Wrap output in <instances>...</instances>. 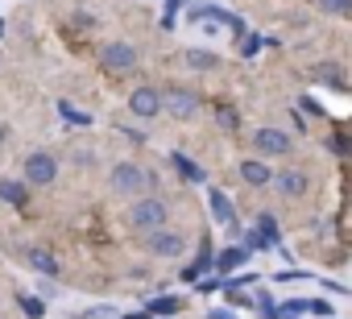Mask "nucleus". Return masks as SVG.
Segmentation results:
<instances>
[{
	"label": "nucleus",
	"mask_w": 352,
	"mask_h": 319,
	"mask_svg": "<svg viewBox=\"0 0 352 319\" xmlns=\"http://www.w3.org/2000/svg\"><path fill=\"white\" fill-rule=\"evenodd\" d=\"M323 13H352V0H319Z\"/></svg>",
	"instance_id": "nucleus-22"
},
{
	"label": "nucleus",
	"mask_w": 352,
	"mask_h": 319,
	"mask_svg": "<svg viewBox=\"0 0 352 319\" xmlns=\"http://www.w3.org/2000/svg\"><path fill=\"white\" fill-rule=\"evenodd\" d=\"M170 162H174V166H179V170H183V179H191V183H199V179H204V170H199V166L191 162V157H183V153H174V157H170Z\"/></svg>",
	"instance_id": "nucleus-15"
},
{
	"label": "nucleus",
	"mask_w": 352,
	"mask_h": 319,
	"mask_svg": "<svg viewBox=\"0 0 352 319\" xmlns=\"http://www.w3.org/2000/svg\"><path fill=\"white\" fill-rule=\"evenodd\" d=\"M179 5H183V0H170V5H166V25H174V13H179Z\"/></svg>",
	"instance_id": "nucleus-25"
},
{
	"label": "nucleus",
	"mask_w": 352,
	"mask_h": 319,
	"mask_svg": "<svg viewBox=\"0 0 352 319\" xmlns=\"http://www.w3.org/2000/svg\"><path fill=\"white\" fill-rule=\"evenodd\" d=\"M153 187V175L145 166H133V162H120L112 170V191L116 195H145Z\"/></svg>",
	"instance_id": "nucleus-1"
},
{
	"label": "nucleus",
	"mask_w": 352,
	"mask_h": 319,
	"mask_svg": "<svg viewBox=\"0 0 352 319\" xmlns=\"http://www.w3.org/2000/svg\"><path fill=\"white\" fill-rule=\"evenodd\" d=\"M17 302H21V311H25L30 319H42V315H46V307H42V298H34V294H21Z\"/></svg>",
	"instance_id": "nucleus-17"
},
{
	"label": "nucleus",
	"mask_w": 352,
	"mask_h": 319,
	"mask_svg": "<svg viewBox=\"0 0 352 319\" xmlns=\"http://www.w3.org/2000/svg\"><path fill=\"white\" fill-rule=\"evenodd\" d=\"M257 232L265 236V245H274V241H278V224H274V216H261V220H257Z\"/></svg>",
	"instance_id": "nucleus-19"
},
{
	"label": "nucleus",
	"mask_w": 352,
	"mask_h": 319,
	"mask_svg": "<svg viewBox=\"0 0 352 319\" xmlns=\"http://www.w3.org/2000/svg\"><path fill=\"white\" fill-rule=\"evenodd\" d=\"M183 58H187V67H191V71H216V67H220V58H216V54H208V50H187Z\"/></svg>",
	"instance_id": "nucleus-12"
},
{
	"label": "nucleus",
	"mask_w": 352,
	"mask_h": 319,
	"mask_svg": "<svg viewBox=\"0 0 352 319\" xmlns=\"http://www.w3.org/2000/svg\"><path fill=\"white\" fill-rule=\"evenodd\" d=\"M212 216H216L220 224H232V204H228L224 191H212Z\"/></svg>",
	"instance_id": "nucleus-14"
},
{
	"label": "nucleus",
	"mask_w": 352,
	"mask_h": 319,
	"mask_svg": "<svg viewBox=\"0 0 352 319\" xmlns=\"http://www.w3.org/2000/svg\"><path fill=\"white\" fill-rule=\"evenodd\" d=\"M282 307H286V311H278V319H298V315L307 311V302H302V298H290V302H282Z\"/></svg>",
	"instance_id": "nucleus-21"
},
{
	"label": "nucleus",
	"mask_w": 352,
	"mask_h": 319,
	"mask_svg": "<svg viewBox=\"0 0 352 319\" xmlns=\"http://www.w3.org/2000/svg\"><path fill=\"white\" fill-rule=\"evenodd\" d=\"M319 79H323V83H340V67H336V63H331V67H319Z\"/></svg>",
	"instance_id": "nucleus-23"
},
{
	"label": "nucleus",
	"mask_w": 352,
	"mask_h": 319,
	"mask_svg": "<svg viewBox=\"0 0 352 319\" xmlns=\"http://www.w3.org/2000/svg\"><path fill=\"white\" fill-rule=\"evenodd\" d=\"M162 108H166V112H174L179 120H187V116H195L199 96H195V91H187V87H166V91H162Z\"/></svg>",
	"instance_id": "nucleus-3"
},
{
	"label": "nucleus",
	"mask_w": 352,
	"mask_h": 319,
	"mask_svg": "<svg viewBox=\"0 0 352 319\" xmlns=\"http://www.w3.org/2000/svg\"><path fill=\"white\" fill-rule=\"evenodd\" d=\"M5 137H9V129H5V124H0V141H5Z\"/></svg>",
	"instance_id": "nucleus-27"
},
{
	"label": "nucleus",
	"mask_w": 352,
	"mask_h": 319,
	"mask_svg": "<svg viewBox=\"0 0 352 319\" xmlns=\"http://www.w3.org/2000/svg\"><path fill=\"white\" fill-rule=\"evenodd\" d=\"M253 145H257L261 153H270V157H282V153H290V137H286L282 129H257Z\"/></svg>",
	"instance_id": "nucleus-7"
},
{
	"label": "nucleus",
	"mask_w": 352,
	"mask_h": 319,
	"mask_svg": "<svg viewBox=\"0 0 352 319\" xmlns=\"http://www.w3.org/2000/svg\"><path fill=\"white\" fill-rule=\"evenodd\" d=\"M174 311H179V298H170V294L149 302V315H174Z\"/></svg>",
	"instance_id": "nucleus-18"
},
{
	"label": "nucleus",
	"mask_w": 352,
	"mask_h": 319,
	"mask_svg": "<svg viewBox=\"0 0 352 319\" xmlns=\"http://www.w3.org/2000/svg\"><path fill=\"white\" fill-rule=\"evenodd\" d=\"M220 124H224V129H236V112H228V108H220Z\"/></svg>",
	"instance_id": "nucleus-24"
},
{
	"label": "nucleus",
	"mask_w": 352,
	"mask_h": 319,
	"mask_svg": "<svg viewBox=\"0 0 352 319\" xmlns=\"http://www.w3.org/2000/svg\"><path fill=\"white\" fill-rule=\"evenodd\" d=\"M129 108H133V116L149 120V116L162 112V91H153V87H137V91L129 96Z\"/></svg>",
	"instance_id": "nucleus-6"
},
{
	"label": "nucleus",
	"mask_w": 352,
	"mask_h": 319,
	"mask_svg": "<svg viewBox=\"0 0 352 319\" xmlns=\"http://www.w3.org/2000/svg\"><path fill=\"white\" fill-rule=\"evenodd\" d=\"M25 261H30L38 274H46V278H54V274H58V261H54L46 249H25Z\"/></svg>",
	"instance_id": "nucleus-11"
},
{
	"label": "nucleus",
	"mask_w": 352,
	"mask_h": 319,
	"mask_svg": "<svg viewBox=\"0 0 352 319\" xmlns=\"http://www.w3.org/2000/svg\"><path fill=\"white\" fill-rule=\"evenodd\" d=\"M302 187H307V179H302L298 170H286V175L278 179V191H282V195H302Z\"/></svg>",
	"instance_id": "nucleus-13"
},
{
	"label": "nucleus",
	"mask_w": 352,
	"mask_h": 319,
	"mask_svg": "<svg viewBox=\"0 0 352 319\" xmlns=\"http://www.w3.org/2000/svg\"><path fill=\"white\" fill-rule=\"evenodd\" d=\"M54 175H58V162H54L50 153H42V149H38V153H30V157H25V179H30V183L50 187V183H54Z\"/></svg>",
	"instance_id": "nucleus-4"
},
{
	"label": "nucleus",
	"mask_w": 352,
	"mask_h": 319,
	"mask_svg": "<svg viewBox=\"0 0 352 319\" xmlns=\"http://www.w3.org/2000/svg\"><path fill=\"white\" fill-rule=\"evenodd\" d=\"M129 224H133V228H141V232L162 228V224H166V204H162V199H153V195H137V199H133V208H129Z\"/></svg>",
	"instance_id": "nucleus-2"
},
{
	"label": "nucleus",
	"mask_w": 352,
	"mask_h": 319,
	"mask_svg": "<svg viewBox=\"0 0 352 319\" xmlns=\"http://www.w3.org/2000/svg\"><path fill=\"white\" fill-rule=\"evenodd\" d=\"M261 42H265V38H249V42H245V54H257V50H261Z\"/></svg>",
	"instance_id": "nucleus-26"
},
{
	"label": "nucleus",
	"mask_w": 352,
	"mask_h": 319,
	"mask_svg": "<svg viewBox=\"0 0 352 319\" xmlns=\"http://www.w3.org/2000/svg\"><path fill=\"white\" fill-rule=\"evenodd\" d=\"M149 253H157V257H179V253H183V236H179V232L153 228V232H149Z\"/></svg>",
	"instance_id": "nucleus-8"
},
{
	"label": "nucleus",
	"mask_w": 352,
	"mask_h": 319,
	"mask_svg": "<svg viewBox=\"0 0 352 319\" xmlns=\"http://www.w3.org/2000/svg\"><path fill=\"white\" fill-rule=\"evenodd\" d=\"M241 179L249 187H265V183H274V170L265 162H241Z\"/></svg>",
	"instance_id": "nucleus-9"
},
{
	"label": "nucleus",
	"mask_w": 352,
	"mask_h": 319,
	"mask_svg": "<svg viewBox=\"0 0 352 319\" xmlns=\"http://www.w3.org/2000/svg\"><path fill=\"white\" fill-rule=\"evenodd\" d=\"M245 257H249V253H245V249H228V253H220V261H216V265H220V270H224V274H228V270H236V265H241V261H245Z\"/></svg>",
	"instance_id": "nucleus-16"
},
{
	"label": "nucleus",
	"mask_w": 352,
	"mask_h": 319,
	"mask_svg": "<svg viewBox=\"0 0 352 319\" xmlns=\"http://www.w3.org/2000/svg\"><path fill=\"white\" fill-rule=\"evenodd\" d=\"M212 319H228V315H212Z\"/></svg>",
	"instance_id": "nucleus-28"
},
{
	"label": "nucleus",
	"mask_w": 352,
	"mask_h": 319,
	"mask_svg": "<svg viewBox=\"0 0 352 319\" xmlns=\"http://www.w3.org/2000/svg\"><path fill=\"white\" fill-rule=\"evenodd\" d=\"M100 58H104L108 71H133V67H137V50H133L129 42H108Z\"/></svg>",
	"instance_id": "nucleus-5"
},
{
	"label": "nucleus",
	"mask_w": 352,
	"mask_h": 319,
	"mask_svg": "<svg viewBox=\"0 0 352 319\" xmlns=\"http://www.w3.org/2000/svg\"><path fill=\"white\" fill-rule=\"evenodd\" d=\"M0 199H5V204H13V208H25V204H30V191H25V183L0 179Z\"/></svg>",
	"instance_id": "nucleus-10"
},
{
	"label": "nucleus",
	"mask_w": 352,
	"mask_h": 319,
	"mask_svg": "<svg viewBox=\"0 0 352 319\" xmlns=\"http://www.w3.org/2000/svg\"><path fill=\"white\" fill-rule=\"evenodd\" d=\"M58 112H63L71 124H91V116H87V112H79V108H71V104H58Z\"/></svg>",
	"instance_id": "nucleus-20"
}]
</instances>
